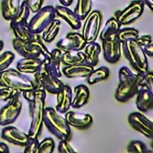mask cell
<instances>
[{"label":"cell","instance_id":"1","mask_svg":"<svg viewBox=\"0 0 153 153\" xmlns=\"http://www.w3.org/2000/svg\"><path fill=\"white\" fill-rule=\"evenodd\" d=\"M119 83L115 93L117 101L125 103L131 100L139 91V74L133 73L128 67L123 66L118 72Z\"/></svg>","mask_w":153,"mask_h":153},{"label":"cell","instance_id":"2","mask_svg":"<svg viewBox=\"0 0 153 153\" xmlns=\"http://www.w3.org/2000/svg\"><path fill=\"white\" fill-rule=\"evenodd\" d=\"M43 125L48 130L59 140L71 139V127L66 122L65 117L53 108H46L43 112Z\"/></svg>","mask_w":153,"mask_h":153},{"label":"cell","instance_id":"3","mask_svg":"<svg viewBox=\"0 0 153 153\" xmlns=\"http://www.w3.org/2000/svg\"><path fill=\"white\" fill-rule=\"evenodd\" d=\"M121 50L128 60L132 68L139 74H146L149 71V62L143 48L136 39H129L121 44Z\"/></svg>","mask_w":153,"mask_h":153},{"label":"cell","instance_id":"4","mask_svg":"<svg viewBox=\"0 0 153 153\" xmlns=\"http://www.w3.org/2000/svg\"><path fill=\"white\" fill-rule=\"evenodd\" d=\"M9 87L15 91H24L34 89L33 81L26 74L19 72L17 69L7 68L0 72V87Z\"/></svg>","mask_w":153,"mask_h":153},{"label":"cell","instance_id":"5","mask_svg":"<svg viewBox=\"0 0 153 153\" xmlns=\"http://www.w3.org/2000/svg\"><path fill=\"white\" fill-rule=\"evenodd\" d=\"M30 8L24 0L21 3L18 13L10 21V27L13 32L15 39L25 42L32 39L35 34L32 33L28 27V18L30 16Z\"/></svg>","mask_w":153,"mask_h":153},{"label":"cell","instance_id":"6","mask_svg":"<svg viewBox=\"0 0 153 153\" xmlns=\"http://www.w3.org/2000/svg\"><path fill=\"white\" fill-rule=\"evenodd\" d=\"M46 96L38 97L29 101L30 125L28 135L32 139H39L43 128V112L46 107Z\"/></svg>","mask_w":153,"mask_h":153},{"label":"cell","instance_id":"7","mask_svg":"<svg viewBox=\"0 0 153 153\" xmlns=\"http://www.w3.org/2000/svg\"><path fill=\"white\" fill-rule=\"evenodd\" d=\"M33 84L36 89H43L50 94H56L64 84L60 78L55 76L48 69L44 60L41 64L40 68L33 74Z\"/></svg>","mask_w":153,"mask_h":153},{"label":"cell","instance_id":"8","mask_svg":"<svg viewBox=\"0 0 153 153\" xmlns=\"http://www.w3.org/2000/svg\"><path fill=\"white\" fill-rule=\"evenodd\" d=\"M6 102L7 103L0 108V126H2L13 124L20 115L22 107L21 91H17Z\"/></svg>","mask_w":153,"mask_h":153},{"label":"cell","instance_id":"9","mask_svg":"<svg viewBox=\"0 0 153 153\" xmlns=\"http://www.w3.org/2000/svg\"><path fill=\"white\" fill-rule=\"evenodd\" d=\"M84 24L82 30V35L86 42L96 41L102 24V13L99 10L91 11L84 19Z\"/></svg>","mask_w":153,"mask_h":153},{"label":"cell","instance_id":"10","mask_svg":"<svg viewBox=\"0 0 153 153\" xmlns=\"http://www.w3.org/2000/svg\"><path fill=\"white\" fill-rule=\"evenodd\" d=\"M55 17V7L52 5L43 6L36 12L30 21L28 22V27L32 33H41Z\"/></svg>","mask_w":153,"mask_h":153},{"label":"cell","instance_id":"11","mask_svg":"<svg viewBox=\"0 0 153 153\" xmlns=\"http://www.w3.org/2000/svg\"><path fill=\"white\" fill-rule=\"evenodd\" d=\"M145 4L141 0L133 1L127 7L115 13V18L121 25L130 24L135 22L143 13Z\"/></svg>","mask_w":153,"mask_h":153},{"label":"cell","instance_id":"12","mask_svg":"<svg viewBox=\"0 0 153 153\" xmlns=\"http://www.w3.org/2000/svg\"><path fill=\"white\" fill-rule=\"evenodd\" d=\"M103 56L108 63L115 64L121 56V42L117 38V35H112L104 39H101Z\"/></svg>","mask_w":153,"mask_h":153},{"label":"cell","instance_id":"13","mask_svg":"<svg viewBox=\"0 0 153 153\" xmlns=\"http://www.w3.org/2000/svg\"><path fill=\"white\" fill-rule=\"evenodd\" d=\"M128 122L130 126L136 130L137 132L141 133L144 136L149 139L153 138V124L152 122L147 118L144 115L139 112H134L129 115Z\"/></svg>","mask_w":153,"mask_h":153},{"label":"cell","instance_id":"14","mask_svg":"<svg viewBox=\"0 0 153 153\" xmlns=\"http://www.w3.org/2000/svg\"><path fill=\"white\" fill-rule=\"evenodd\" d=\"M86 41L83 39L82 35L79 32H69L65 39H60L56 43V48L60 50L65 51H72L77 50L81 51L86 45Z\"/></svg>","mask_w":153,"mask_h":153},{"label":"cell","instance_id":"15","mask_svg":"<svg viewBox=\"0 0 153 153\" xmlns=\"http://www.w3.org/2000/svg\"><path fill=\"white\" fill-rule=\"evenodd\" d=\"M13 47L14 50L22 57H34L44 60L48 58L43 52L30 41H22L17 39H13ZM49 57V56H48Z\"/></svg>","mask_w":153,"mask_h":153},{"label":"cell","instance_id":"16","mask_svg":"<svg viewBox=\"0 0 153 153\" xmlns=\"http://www.w3.org/2000/svg\"><path fill=\"white\" fill-rule=\"evenodd\" d=\"M1 137L6 142L20 147H24L30 139L28 134H25L24 132H22L16 127L11 126H5V127L2 130Z\"/></svg>","mask_w":153,"mask_h":153},{"label":"cell","instance_id":"17","mask_svg":"<svg viewBox=\"0 0 153 153\" xmlns=\"http://www.w3.org/2000/svg\"><path fill=\"white\" fill-rule=\"evenodd\" d=\"M65 114V118L68 125L77 129H87L91 126L93 122L92 117L86 113L68 110Z\"/></svg>","mask_w":153,"mask_h":153},{"label":"cell","instance_id":"18","mask_svg":"<svg viewBox=\"0 0 153 153\" xmlns=\"http://www.w3.org/2000/svg\"><path fill=\"white\" fill-rule=\"evenodd\" d=\"M56 110L60 114H65L71 108L73 91L70 86L63 84L60 90L56 92Z\"/></svg>","mask_w":153,"mask_h":153},{"label":"cell","instance_id":"19","mask_svg":"<svg viewBox=\"0 0 153 153\" xmlns=\"http://www.w3.org/2000/svg\"><path fill=\"white\" fill-rule=\"evenodd\" d=\"M56 16H58L65 20L73 30H79L82 26V20L75 13L74 10L65 5H56L55 7Z\"/></svg>","mask_w":153,"mask_h":153},{"label":"cell","instance_id":"20","mask_svg":"<svg viewBox=\"0 0 153 153\" xmlns=\"http://www.w3.org/2000/svg\"><path fill=\"white\" fill-rule=\"evenodd\" d=\"M64 51L60 50L59 48H55L49 52V57L44 59V62L48 67V69L50 71L52 74L55 76L61 78L63 74H62V54Z\"/></svg>","mask_w":153,"mask_h":153},{"label":"cell","instance_id":"21","mask_svg":"<svg viewBox=\"0 0 153 153\" xmlns=\"http://www.w3.org/2000/svg\"><path fill=\"white\" fill-rule=\"evenodd\" d=\"M101 51V47L96 41L87 42L83 48L84 63L91 67H95L99 64V56Z\"/></svg>","mask_w":153,"mask_h":153},{"label":"cell","instance_id":"22","mask_svg":"<svg viewBox=\"0 0 153 153\" xmlns=\"http://www.w3.org/2000/svg\"><path fill=\"white\" fill-rule=\"evenodd\" d=\"M94 67H91L85 63H81L70 66H63L62 74L67 78H83L88 76Z\"/></svg>","mask_w":153,"mask_h":153},{"label":"cell","instance_id":"23","mask_svg":"<svg viewBox=\"0 0 153 153\" xmlns=\"http://www.w3.org/2000/svg\"><path fill=\"white\" fill-rule=\"evenodd\" d=\"M136 107L142 112H148L153 108V91L141 88L136 93Z\"/></svg>","mask_w":153,"mask_h":153},{"label":"cell","instance_id":"24","mask_svg":"<svg viewBox=\"0 0 153 153\" xmlns=\"http://www.w3.org/2000/svg\"><path fill=\"white\" fill-rule=\"evenodd\" d=\"M43 60L34 57H23L16 64V69L26 74H35L41 66Z\"/></svg>","mask_w":153,"mask_h":153},{"label":"cell","instance_id":"25","mask_svg":"<svg viewBox=\"0 0 153 153\" xmlns=\"http://www.w3.org/2000/svg\"><path fill=\"white\" fill-rule=\"evenodd\" d=\"M90 99V91L86 85L80 84L74 88L73 96H72V102L71 107L74 108H80L86 105Z\"/></svg>","mask_w":153,"mask_h":153},{"label":"cell","instance_id":"26","mask_svg":"<svg viewBox=\"0 0 153 153\" xmlns=\"http://www.w3.org/2000/svg\"><path fill=\"white\" fill-rule=\"evenodd\" d=\"M21 0H2V15L6 21H11L19 12Z\"/></svg>","mask_w":153,"mask_h":153},{"label":"cell","instance_id":"27","mask_svg":"<svg viewBox=\"0 0 153 153\" xmlns=\"http://www.w3.org/2000/svg\"><path fill=\"white\" fill-rule=\"evenodd\" d=\"M60 29H61V22H60V21L56 20V19L52 20L51 22L41 32L42 33L41 38L45 41V43L52 42L56 39L57 34L59 33Z\"/></svg>","mask_w":153,"mask_h":153},{"label":"cell","instance_id":"28","mask_svg":"<svg viewBox=\"0 0 153 153\" xmlns=\"http://www.w3.org/2000/svg\"><path fill=\"white\" fill-rule=\"evenodd\" d=\"M62 65L63 66H70L81 63H84V56L81 51L72 50V51H65L62 54Z\"/></svg>","mask_w":153,"mask_h":153},{"label":"cell","instance_id":"29","mask_svg":"<svg viewBox=\"0 0 153 153\" xmlns=\"http://www.w3.org/2000/svg\"><path fill=\"white\" fill-rule=\"evenodd\" d=\"M109 74H110L109 69L106 66H101L97 69H93L91 73L85 78H86V82L89 84L92 85L99 82L107 80L109 77Z\"/></svg>","mask_w":153,"mask_h":153},{"label":"cell","instance_id":"30","mask_svg":"<svg viewBox=\"0 0 153 153\" xmlns=\"http://www.w3.org/2000/svg\"><path fill=\"white\" fill-rule=\"evenodd\" d=\"M120 28H121V24L119 23V22L115 17H111L106 22L103 30L100 31V39L117 34Z\"/></svg>","mask_w":153,"mask_h":153},{"label":"cell","instance_id":"31","mask_svg":"<svg viewBox=\"0 0 153 153\" xmlns=\"http://www.w3.org/2000/svg\"><path fill=\"white\" fill-rule=\"evenodd\" d=\"M91 8L92 0H77V4L74 11L81 20H84L86 16L91 13Z\"/></svg>","mask_w":153,"mask_h":153},{"label":"cell","instance_id":"32","mask_svg":"<svg viewBox=\"0 0 153 153\" xmlns=\"http://www.w3.org/2000/svg\"><path fill=\"white\" fill-rule=\"evenodd\" d=\"M117 35L122 44L123 42L129 40V39H136L139 36V30L134 28H129V27L123 28V29L120 28Z\"/></svg>","mask_w":153,"mask_h":153},{"label":"cell","instance_id":"33","mask_svg":"<svg viewBox=\"0 0 153 153\" xmlns=\"http://www.w3.org/2000/svg\"><path fill=\"white\" fill-rule=\"evenodd\" d=\"M139 88H147L151 91H153L152 72L148 71L146 74H139Z\"/></svg>","mask_w":153,"mask_h":153},{"label":"cell","instance_id":"34","mask_svg":"<svg viewBox=\"0 0 153 153\" xmlns=\"http://www.w3.org/2000/svg\"><path fill=\"white\" fill-rule=\"evenodd\" d=\"M56 147L55 141L50 138H45L40 143H39V148H38V153H51L54 152Z\"/></svg>","mask_w":153,"mask_h":153},{"label":"cell","instance_id":"35","mask_svg":"<svg viewBox=\"0 0 153 153\" xmlns=\"http://www.w3.org/2000/svg\"><path fill=\"white\" fill-rule=\"evenodd\" d=\"M14 54L11 51H5L0 54V72L7 69L14 60Z\"/></svg>","mask_w":153,"mask_h":153},{"label":"cell","instance_id":"36","mask_svg":"<svg viewBox=\"0 0 153 153\" xmlns=\"http://www.w3.org/2000/svg\"><path fill=\"white\" fill-rule=\"evenodd\" d=\"M127 152L130 153L149 152L145 143L141 141H132L127 146Z\"/></svg>","mask_w":153,"mask_h":153},{"label":"cell","instance_id":"37","mask_svg":"<svg viewBox=\"0 0 153 153\" xmlns=\"http://www.w3.org/2000/svg\"><path fill=\"white\" fill-rule=\"evenodd\" d=\"M17 91L9 88V87H4L1 86L0 88V101H8L16 92Z\"/></svg>","mask_w":153,"mask_h":153},{"label":"cell","instance_id":"38","mask_svg":"<svg viewBox=\"0 0 153 153\" xmlns=\"http://www.w3.org/2000/svg\"><path fill=\"white\" fill-rule=\"evenodd\" d=\"M57 150L60 153L75 152L74 149H73V147L69 143V141H67V140H60V142L58 143V146H57Z\"/></svg>","mask_w":153,"mask_h":153},{"label":"cell","instance_id":"39","mask_svg":"<svg viewBox=\"0 0 153 153\" xmlns=\"http://www.w3.org/2000/svg\"><path fill=\"white\" fill-rule=\"evenodd\" d=\"M39 139L30 138L29 143L24 146V152L26 153H38L39 148Z\"/></svg>","mask_w":153,"mask_h":153},{"label":"cell","instance_id":"40","mask_svg":"<svg viewBox=\"0 0 153 153\" xmlns=\"http://www.w3.org/2000/svg\"><path fill=\"white\" fill-rule=\"evenodd\" d=\"M25 2L29 6L30 11L32 13H36L42 7L44 0H25Z\"/></svg>","mask_w":153,"mask_h":153},{"label":"cell","instance_id":"41","mask_svg":"<svg viewBox=\"0 0 153 153\" xmlns=\"http://www.w3.org/2000/svg\"><path fill=\"white\" fill-rule=\"evenodd\" d=\"M136 41L143 48L150 43H152V38L151 35H143V36H138L136 39Z\"/></svg>","mask_w":153,"mask_h":153},{"label":"cell","instance_id":"42","mask_svg":"<svg viewBox=\"0 0 153 153\" xmlns=\"http://www.w3.org/2000/svg\"><path fill=\"white\" fill-rule=\"evenodd\" d=\"M143 50L146 54V56H150V57H152L153 56V42L152 43H150L149 45L143 47Z\"/></svg>","mask_w":153,"mask_h":153},{"label":"cell","instance_id":"43","mask_svg":"<svg viewBox=\"0 0 153 153\" xmlns=\"http://www.w3.org/2000/svg\"><path fill=\"white\" fill-rule=\"evenodd\" d=\"M0 152L9 153V148H8V146L5 143H0Z\"/></svg>","mask_w":153,"mask_h":153},{"label":"cell","instance_id":"44","mask_svg":"<svg viewBox=\"0 0 153 153\" xmlns=\"http://www.w3.org/2000/svg\"><path fill=\"white\" fill-rule=\"evenodd\" d=\"M144 4H146L151 11H153V0H141Z\"/></svg>","mask_w":153,"mask_h":153},{"label":"cell","instance_id":"45","mask_svg":"<svg viewBox=\"0 0 153 153\" xmlns=\"http://www.w3.org/2000/svg\"><path fill=\"white\" fill-rule=\"evenodd\" d=\"M73 1H74V0H59L60 4H61L62 5H65V6H69V5H71L72 3H73Z\"/></svg>","mask_w":153,"mask_h":153},{"label":"cell","instance_id":"46","mask_svg":"<svg viewBox=\"0 0 153 153\" xmlns=\"http://www.w3.org/2000/svg\"><path fill=\"white\" fill-rule=\"evenodd\" d=\"M3 48H4V42L0 39V52L3 50Z\"/></svg>","mask_w":153,"mask_h":153}]
</instances>
